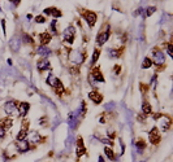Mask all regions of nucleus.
I'll return each instance as SVG.
<instances>
[{"instance_id": "1", "label": "nucleus", "mask_w": 173, "mask_h": 162, "mask_svg": "<svg viewBox=\"0 0 173 162\" xmlns=\"http://www.w3.org/2000/svg\"><path fill=\"white\" fill-rule=\"evenodd\" d=\"M72 62H74L76 65H81V64L85 62L86 60V51H74L72 52L70 56H69Z\"/></svg>"}, {"instance_id": "2", "label": "nucleus", "mask_w": 173, "mask_h": 162, "mask_svg": "<svg viewBox=\"0 0 173 162\" xmlns=\"http://www.w3.org/2000/svg\"><path fill=\"white\" fill-rule=\"evenodd\" d=\"M63 38L64 40L68 44H72L74 42V38H76V29H74V26H68L65 30H64L63 33Z\"/></svg>"}, {"instance_id": "3", "label": "nucleus", "mask_w": 173, "mask_h": 162, "mask_svg": "<svg viewBox=\"0 0 173 162\" xmlns=\"http://www.w3.org/2000/svg\"><path fill=\"white\" fill-rule=\"evenodd\" d=\"M152 58H154V62L156 65H164V62H165V55L158 48L152 51Z\"/></svg>"}, {"instance_id": "4", "label": "nucleus", "mask_w": 173, "mask_h": 162, "mask_svg": "<svg viewBox=\"0 0 173 162\" xmlns=\"http://www.w3.org/2000/svg\"><path fill=\"white\" fill-rule=\"evenodd\" d=\"M82 16L85 17L86 21H87L89 26H90V27H94V25H95V22H96V18H98L96 13H95V12H91V10H83Z\"/></svg>"}, {"instance_id": "5", "label": "nucleus", "mask_w": 173, "mask_h": 162, "mask_svg": "<svg viewBox=\"0 0 173 162\" xmlns=\"http://www.w3.org/2000/svg\"><path fill=\"white\" fill-rule=\"evenodd\" d=\"M108 38H110V26L107 25V27H105V31H100L99 34L96 36V43L99 44V46H103V44H105V42L108 40Z\"/></svg>"}, {"instance_id": "6", "label": "nucleus", "mask_w": 173, "mask_h": 162, "mask_svg": "<svg viewBox=\"0 0 173 162\" xmlns=\"http://www.w3.org/2000/svg\"><path fill=\"white\" fill-rule=\"evenodd\" d=\"M149 138H150V143L152 145H158L160 143V135H159V132H158V127H154L151 131H150Z\"/></svg>"}, {"instance_id": "7", "label": "nucleus", "mask_w": 173, "mask_h": 162, "mask_svg": "<svg viewBox=\"0 0 173 162\" xmlns=\"http://www.w3.org/2000/svg\"><path fill=\"white\" fill-rule=\"evenodd\" d=\"M17 104H18V102L16 101V100H12V101L5 102V105H4V110H5V113L9 114V116H10V114H13L16 110H17V107H16Z\"/></svg>"}, {"instance_id": "8", "label": "nucleus", "mask_w": 173, "mask_h": 162, "mask_svg": "<svg viewBox=\"0 0 173 162\" xmlns=\"http://www.w3.org/2000/svg\"><path fill=\"white\" fill-rule=\"evenodd\" d=\"M76 144H77L76 154H77V158H80L81 156H83V154H85V152H86L85 144H83V139H82V138H78L77 141H76Z\"/></svg>"}, {"instance_id": "9", "label": "nucleus", "mask_w": 173, "mask_h": 162, "mask_svg": "<svg viewBox=\"0 0 173 162\" xmlns=\"http://www.w3.org/2000/svg\"><path fill=\"white\" fill-rule=\"evenodd\" d=\"M78 113L76 111V113H70L69 114V118H68V123H69V127L72 128V130H76L77 128V125H78Z\"/></svg>"}, {"instance_id": "10", "label": "nucleus", "mask_w": 173, "mask_h": 162, "mask_svg": "<svg viewBox=\"0 0 173 162\" xmlns=\"http://www.w3.org/2000/svg\"><path fill=\"white\" fill-rule=\"evenodd\" d=\"M9 47L13 52H18L20 47H21V39H20L18 36H13L9 42Z\"/></svg>"}, {"instance_id": "11", "label": "nucleus", "mask_w": 173, "mask_h": 162, "mask_svg": "<svg viewBox=\"0 0 173 162\" xmlns=\"http://www.w3.org/2000/svg\"><path fill=\"white\" fill-rule=\"evenodd\" d=\"M89 97H90L91 101H93L94 104H96V105H99L100 102L103 101V96L96 91H91L90 93H89Z\"/></svg>"}, {"instance_id": "12", "label": "nucleus", "mask_w": 173, "mask_h": 162, "mask_svg": "<svg viewBox=\"0 0 173 162\" xmlns=\"http://www.w3.org/2000/svg\"><path fill=\"white\" fill-rule=\"evenodd\" d=\"M90 75L93 77V79L95 80V82H104V77H103V74L100 73L99 68H94L93 71L90 73Z\"/></svg>"}, {"instance_id": "13", "label": "nucleus", "mask_w": 173, "mask_h": 162, "mask_svg": "<svg viewBox=\"0 0 173 162\" xmlns=\"http://www.w3.org/2000/svg\"><path fill=\"white\" fill-rule=\"evenodd\" d=\"M16 147H17V150H18L20 153H25V152H27V150L30 149V145H29V143H27L26 140H20V141H17Z\"/></svg>"}, {"instance_id": "14", "label": "nucleus", "mask_w": 173, "mask_h": 162, "mask_svg": "<svg viewBox=\"0 0 173 162\" xmlns=\"http://www.w3.org/2000/svg\"><path fill=\"white\" fill-rule=\"evenodd\" d=\"M29 140L31 141L33 144H35V143H42V141H44V139H42V136L39 135L37 131H33V132L29 134Z\"/></svg>"}, {"instance_id": "15", "label": "nucleus", "mask_w": 173, "mask_h": 162, "mask_svg": "<svg viewBox=\"0 0 173 162\" xmlns=\"http://www.w3.org/2000/svg\"><path fill=\"white\" fill-rule=\"evenodd\" d=\"M13 125V121L9 118V117H5V118L0 119V128H3V130H8V128H10Z\"/></svg>"}, {"instance_id": "16", "label": "nucleus", "mask_w": 173, "mask_h": 162, "mask_svg": "<svg viewBox=\"0 0 173 162\" xmlns=\"http://www.w3.org/2000/svg\"><path fill=\"white\" fill-rule=\"evenodd\" d=\"M46 15H50V16H54V17H61L63 16V13H61V10H59L57 8H46V9L43 10Z\"/></svg>"}, {"instance_id": "17", "label": "nucleus", "mask_w": 173, "mask_h": 162, "mask_svg": "<svg viewBox=\"0 0 173 162\" xmlns=\"http://www.w3.org/2000/svg\"><path fill=\"white\" fill-rule=\"evenodd\" d=\"M47 69H51V65H50V62L46 60V58H42V60L38 61V70L39 71H44L47 70Z\"/></svg>"}, {"instance_id": "18", "label": "nucleus", "mask_w": 173, "mask_h": 162, "mask_svg": "<svg viewBox=\"0 0 173 162\" xmlns=\"http://www.w3.org/2000/svg\"><path fill=\"white\" fill-rule=\"evenodd\" d=\"M18 108V110H20V116L21 117H25L27 114V111H29V109H30V104L29 102H21L20 104V107H17Z\"/></svg>"}, {"instance_id": "19", "label": "nucleus", "mask_w": 173, "mask_h": 162, "mask_svg": "<svg viewBox=\"0 0 173 162\" xmlns=\"http://www.w3.org/2000/svg\"><path fill=\"white\" fill-rule=\"evenodd\" d=\"M37 53L39 56H42V57H47V56L51 55V49H50L48 47H46V46H40V47H38Z\"/></svg>"}, {"instance_id": "20", "label": "nucleus", "mask_w": 173, "mask_h": 162, "mask_svg": "<svg viewBox=\"0 0 173 162\" xmlns=\"http://www.w3.org/2000/svg\"><path fill=\"white\" fill-rule=\"evenodd\" d=\"M51 34H48V33H42V34H39V39H40V44L42 46H46V44H48L50 42H51Z\"/></svg>"}, {"instance_id": "21", "label": "nucleus", "mask_w": 173, "mask_h": 162, "mask_svg": "<svg viewBox=\"0 0 173 162\" xmlns=\"http://www.w3.org/2000/svg\"><path fill=\"white\" fill-rule=\"evenodd\" d=\"M124 51V47H121L120 49H108V53H110V57H120Z\"/></svg>"}, {"instance_id": "22", "label": "nucleus", "mask_w": 173, "mask_h": 162, "mask_svg": "<svg viewBox=\"0 0 173 162\" xmlns=\"http://www.w3.org/2000/svg\"><path fill=\"white\" fill-rule=\"evenodd\" d=\"M21 40L24 42L25 44H29V46H33V44H34V39H33V36H30L29 34H22ZM22 42H21V43H22Z\"/></svg>"}, {"instance_id": "23", "label": "nucleus", "mask_w": 173, "mask_h": 162, "mask_svg": "<svg viewBox=\"0 0 173 162\" xmlns=\"http://www.w3.org/2000/svg\"><path fill=\"white\" fill-rule=\"evenodd\" d=\"M142 111H143V114H151V111H152V108H151V105H150V102H147V101H144L143 104H142Z\"/></svg>"}, {"instance_id": "24", "label": "nucleus", "mask_w": 173, "mask_h": 162, "mask_svg": "<svg viewBox=\"0 0 173 162\" xmlns=\"http://www.w3.org/2000/svg\"><path fill=\"white\" fill-rule=\"evenodd\" d=\"M57 78L55 77L54 74H50L48 75V78H47V83H48L50 86H52V87H55V86H56V83H57Z\"/></svg>"}, {"instance_id": "25", "label": "nucleus", "mask_w": 173, "mask_h": 162, "mask_svg": "<svg viewBox=\"0 0 173 162\" xmlns=\"http://www.w3.org/2000/svg\"><path fill=\"white\" fill-rule=\"evenodd\" d=\"M104 153H105V156H107V158H110L111 161L115 160V153H113V150L111 149V148L105 147V148H104Z\"/></svg>"}, {"instance_id": "26", "label": "nucleus", "mask_w": 173, "mask_h": 162, "mask_svg": "<svg viewBox=\"0 0 173 162\" xmlns=\"http://www.w3.org/2000/svg\"><path fill=\"white\" fill-rule=\"evenodd\" d=\"M74 140V136H73V132H72V130L69 131V134H68V139H66V149H70V147H72V141Z\"/></svg>"}, {"instance_id": "27", "label": "nucleus", "mask_w": 173, "mask_h": 162, "mask_svg": "<svg viewBox=\"0 0 173 162\" xmlns=\"http://www.w3.org/2000/svg\"><path fill=\"white\" fill-rule=\"evenodd\" d=\"M26 135H27V127H24L21 131L18 132V135H17V140H25V138H26Z\"/></svg>"}, {"instance_id": "28", "label": "nucleus", "mask_w": 173, "mask_h": 162, "mask_svg": "<svg viewBox=\"0 0 173 162\" xmlns=\"http://www.w3.org/2000/svg\"><path fill=\"white\" fill-rule=\"evenodd\" d=\"M135 148H138V149L143 150L144 148H146V141L143 140V139H138V140L135 141Z\"/></svg>"}, {"instance_id": "29", "label": "nucleus", "mask_w": 173, "mask_h": 162, "mask_svg": "<svg viewBox=\"0 0 173 162\" xmlns=\"http://www.w3.org/2000/svg\"><path fill=\"white\" fill-rule=\"evenodd\" d=\"M152 66V60L151 58H149V57H146L143 60V62H142V68L143 69H149V68H151Z\"/></svg>"}, {"instance_id": "30", "label": "nucleus", "mask_w": 173, "mask_h": 162, "mask_svg": "<svg viewBox=\"0 0 173 162\" xmlns=\"http://www.w3.org/2000/svg\"><path fill=\"white\" fill-rule=\"evenodd\" d=\"M55 91H56V93H57V95H61V93H63V91H64V86H63V83H61L60 80H57L56 86H55Z\"/></svg>"}, {"instance_id": "31", "label": "nucleus", "mask_w": 173, "mask_h": 162, "mask_svg": "<svg viewBox=\"0 0 173 162\" xmlns=\"http://www.w3.org/2000/svg\"><path fill=\"white\" fill-rule=\"evenodd\" d=\"M99 53H100V51H99V49H94L93 60H91V65H95V62L98 61V58H99Z\"/></svg>"}, {"instance_id": "32", "label": "nucleus", "mask_w": 173, "mask_h": 162, "mask_svg": "<svg viewBox=\"0 0 173 162\" xmlns=\"http://www.w3.org/2000/svg\"><path fill=\"white\" fill-rule=\"evenodd\" d=\"M169 126H171V118H168V117L165 116V122L161 125V127H163L164 131H168L169 130Z\"/></svg>"}, {"instance_id": "33", "label": "nucleus", "mask_w": 173, "mask_h": 162, "mask_svg": "<svg viewBox=\"0 0 173 162\" xmlns=\"http://www.w3.org/2000/svg\"><path fill=\"white\" fill-rule=\"evenodd\" d=\"M51 30L54 31V34H55V35H57V22L55 21V19L51 22Z\"/></svg>"}, {"instance_id": "34", "label": "nucleus", "mask_w": 173, "mask_h": 162, "mask_svg": "<svg viewBox=\"0 0 173 162\" xmlns=\"http://www.w3.org/2000/svg\"><path fill=\"white\" fill-rule=\"evenodd\" d=\"M35 22H37V24H44V22H46V17H44V16H37V17H35Z\"/></svg>"}, {"instance_id": "35", "label": "nucleus", "mask_w": 173, "mask_h": 162, "mask_svg": "<svg viewBox=\"0 0 173 162\" xmlns=\"http://www.w3.org/2000/svg\"><path fill=\"white\" fill-rule=\"evenodd\" d=\"M155 10H156V8H155V7H150V8H147V9H146V16H147V17H149V16H151L152 13L155 12Z\"/></svg>"}, {"instance_id": "36", "label": "nucleus", "mask_w": 173, "mask_h": 162, "mask_svg": "<svg viewBox=\"0 0 173 162\" xmlns=\"http://www.w3.org/2000/svg\"><path fill=\"white\" fill-rule=\"evenodd\" d=\"M167 53H168L169 57H172V44L171 43L167 44Z\"/></svg>"}, {"instance_id": "37", "label": "nucleus", "mask_w": 173, "mask_h": 162, "mask_svg": "<svg viewBox=\"0 0 173 162\" xmlns=\"http://www.w3.org/2000/svg\"><path fill=\"white\" fill-rule=\"evenodd\" d=\"M99 140L102 141V143H104V144H110V145H112V141H111V140H108V139H104V138H99Z\"/></svg>"}, {"instance_id": "38", "label": "nucleus", "mask_w": 173, "mask_h": 162, "mask_svg": "<svg viewBox=\"0 0 173 162\" xmlns=\"http://www.w3.org/2000/svg\"><path fill=\"white\" fill-rule=\"evenodd\" d=\"M113 107H115V102H108V104L105 105V109H107V110H111V109H113Z\"/></svg>"}, {"instance_id": "39", "label": "nucleus", "mask_w": 173, "mask_h": 162, "mask_svg": "<svg viewBox=\"0 0 173 162\" xmlns=\"http://www.w3.org/2000/svg\"><path fill=\"white\" fill-rule=\"evenodd\" d=\"M141 90L143 93H146V90H149V86H146V84H142L141 83Z\"/></svg>"}, {"instance_id": "40", "label": "nucleus", "mask_w": 173, "mask_h": 162, "mask_svg": "<svg viewBox=\"0 0 173 162\" xmlns=\"http://www.w3.org/2000/svg\"><path fill=\"white\" fill-rule=\"evenodd\" d=\"M89 80H90V84L93 86V87H95V83H96V82L93 79V77H91V75H89Z\"/></svg>"}, {"instance_id": "41", "label": "nucleus", "mask_w": 173, "mask_h": 162, "mask_svg": "<svg viewBox=\"0 0 173 162\" xmlns=\"http://www.w3.org/2000/svg\"><path fill=\"white\" fill-rule=\"evenodd\" d=\"M108 136H110V138L111 139H113V138H115V132H113V130H108Z\"/></svg>"}, {"instance_id": "42", "label": "nucleus", "mask_w": 173, "mask_h": 162, "mask_svg": "<svg viewBox=\"0 0 173 162\" xmlns=\"http://www.w3.org/2000/svg\"><path fill=\"white\" fill-rule=\"evenodd\" d=\"M137 119L141 121V122H143L144 121V116H143V114H139V116H137Z\"/></svg>"}, {"instance_id": "43", "label": "nucleus", "mask_w": 173, "mask_h": 162, "mask_svg": "<svg viewBox=\"0 0 173 162\" xmlns=\"http://www.w3.org/2000/svg\"><path fill=\"white\" fill-rule=\"evenodd\" d=\"M4 136H5V130L0 128V139H4Z\"/></svg>"}, {"instance_id": "44", "label": "nucleus", "mask_w": 173, "mask_h": 162, "mask_svg": "<svg viewBox=\"0 0 173 162\" xmlns=\"http://www.w3.org/2000/svg\"><path fill=\"white\" fill-rule=\"evenodd\" d=\"M161 117H163V114H160V113L154 114V119H159V118H161Z\"/></svg>"}, {"instance_id": "45", "label": "nucleus", "mask_w": 173, "mask_h": 162, "mask_svg": "<svg viewBox=\"0 0 173 162\" xmlns=\"http://www.w3.org/2000/svg\"><path fill=\"white\" fill-rule=\"evenodd\" d=\"M113 71H115L116 74H119V73H120V66H119V65H116L115 68H113Z\"/></svg>"}, {"instance_id": "46", "label": "nucleus", "mask_w": 173, "mask_h": 162, "mask_svg": "<svg viewBox=\"0 0 173 162\" xmlns=\"http://www.w3.org/2000/svg\"><path fill=\"white\" fill-rule=\"evenodd\" d=\"M10 3H13V5H15V7H17V5H18L21 1H20V0H12Z\"/></svg>"}, {"instance_id": "47", "label": "nucleus", "mask_w": 173, "mask_h": 162, "mask_svg": "<svg viewBox=\"0 0 173 162\" xmlns=\"http://www.w3.org/2000/svg\"><path fill=\"white\" fill-rule=\"evenodd\" d=\"M141 10H142L141 8H138V9H137L135 12H134V16H139V15H141Z\"/></svg>"}, {"instance_id": "48", "label": "nucleus", "mask_w": 173, "mask_h": 162, "mask_svg": "<svg viewBox=\"0 0 173 162\" xmlns=\"http://www.w3.org/2000/svg\"><path fill=\"white\" fill-rule=\"evenodd\" d=\"M1 26H3V30H4V35H5V21H4V19L1 21Z\"/></svg>"}, {"instance_id": "49", "label": "nucleus", "mask_w": 173, "mask_h": 162, "mask_svg": "<svg viewBox=\"0 0 173 162\" xmlns=\"http://www.w3.org/2000/svg\"><path fill=\"white\" fill-rule=\"evenodd\" d=\"M99 162H104V158H103L102 156H100V157H99Z\"/></svg>"}, {"instance_id": "50", "label": "nucleus", "mask_w": 173, "mask_h": 162, "mask_svg": "<svg viewBox=\"0 0 173 162\" xmlns=\"http://www.w3.org/2000/svg\"><path fill=\"white\" fill-rule=\"evenodd\" d=\"M0 12H1V8H0Z\"/></svg>"}]
</instances>
